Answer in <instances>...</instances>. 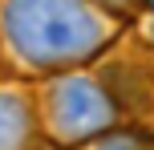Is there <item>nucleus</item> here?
I'll return each instance as SVG.
<instances>
[{
	"label": "nucleus",
	"mask_w": 154,
	"mask_h": 150,
	"mask_svg": "<svg viewBox=\"0 0 154 150\" xmlns=\"http://www.w3.org/2000/svg\"><path fill=\"white\" fill-rule=\"evenodd\" d=\"M0 24L12 53L37 69L77 65L109 37L89 0H4Z\"/></svg>",
	"instance_id": "f257e3e1"
},
{
	"label": "nucleus",
	"mask_w": 154,
	"mask_h": 150,
	"mask_svg": "<svg viewBox=\"0 0 154 150\" xmlns=\"http://www.w3.org/2000/svg\"><path fill=\"white\" fill-rule=\"evenodd\" d=\"M150 8H154V0H150Z\"/></svg>",
	"instance_id": "39448f33"
},
{
	"label": "nucleus",
	"mask_w": 154,
	"mask_h": 150,
	"mask_svg": "<svg viewBox=\"0 0 154 150\" xmlns=\"http://www.w3.org/2000/svg\"><path fill=\"white\" fill-rule=\"evenodd\" d=\"M32 134L29 102L12 89H0V150H24Z\"/></svg>",
	"instance_id": "7ed1b4c3"
},
{
	"label": "nucleus",
	"mask_w": 154,
	"mask_h": 150,
	"mask_svg": "<svg viewBox=\"0 0 154 150\" xmlns=\"http://www.w3.org/2000/svg\"><path fill=\"white\" fill-rule=\"evenodd\" d=\"M114 102L106 97V89L97 85L85 73L53 81L49 89V122H53L57 138L65 142H85V138H97L114 126Z\"/></svg>",
	"instance_id": "f03ea898"
},
{
	"label": "nucleus",
	"mask_w": 154,
	"mask_h": 150,
	"mask_svg": "<svg viewBox=\"0 0 154 150\" xmlns=\"http://www.w3.org/2000/svg\"><path fill=\"white\" fill-rule=\"evenodd\" d=\"M97 150H142L134 138H126V134H109V138H101Z\"/></svg>",
	"instance_id": "20e7f679"
}]
</instances>
